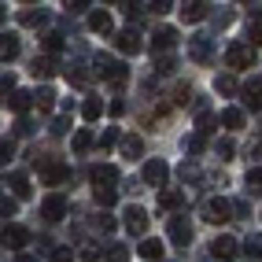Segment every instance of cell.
Returning <instances> with one entry per match:
<instances>
[{
  "mask_svg": "<svg viewBox=\"0 0 262 262\" xmlns=\"http://www.w3.org/2000/svg\"><path fill=\"white\" fill-rule=\"evenodd\" d=\"M93 71H96V78L111 81V85H122V81H126V67H122L115 56H107V52H96V59H93Z\"/></svg>",
  "mask_w": 262,
  "mask_h": 262,
  "instance_id": "obj_1",
  "label": "cell"
},
{
  "mask_svg": "<svg viewBox=\"0 0 262 262\" xmlns=\"http://www.w3.org/2000/svg\"><path fill=\"white\" fill-rule=\"evenodd\" d=\"M122 225H126L129 236H144L148 233V211H144V207H137V203H129L126 214H122Z\"/></svg>",
  "mask_w": 262,
  "mask_h": 262,
  "instance_id": "obj_2",
  "label": "cell"
},
{
  "mask_svg": "<svg viewBox=\"0 0 262 262\" xmlns=\"http://www.w3.org/2000/svg\"><path fill=\"white\" fill-rule=\"evenodd\" d=\"M225 63H229L233 71H248V67H255V48H248V45H229V48H225Z\"/></svg>",
  "mask_w": 262,
  "mask_h": 262,
  "instance_id": "obj_3",
  "label": "cell"
},
{
  "mask_svg": "<svg viewBox=\"0 0 262 262\" xmlns=\"http://www.w3.org/2000/svg\"><path fill=\"white\" fill-rule=\"evenodd\" d=\"M229 211H233V203L222 200V196H214V200L203 203V218L211 222V225H225V222H229Z\"/></svg>",
  "mask_w": 262,
  "mask_h": 262,
  "instance_id": "obj_4",
  "label": "cell"
},
{
  "mask_svg": "<svg viewBox=\"0 0 262 262\" xmlns=\"http://www.w3.org/2000/svg\"><path fill=\"white\" fill-rule=\"evenodd\" d=\"M166 233H170V240L178 244V248H188V244H192V222L185 214H173L170 225H166Z\"/></svg>",
  "mask_w": 262,
  "mask_h": 262,
  "instance_id": "obj_5",
  "label": "cell"
},
{
  "mask_svg": "<svg viewBox=\"0 0 262 262\" xmlns=\"http://www.w3.org/2000/svg\"><path fill=\"white\" fill-rule=\"evenodd\" d=\"M89 181H93V188H115V185H118V166L96 163V166L89 170Z\"/></svg>",
  "mask_w": 262,
  "mask_h": 262,
  "instance_id": "obj_6",
  "label": "cell"
},
{
  "mask_svg": "<svg viewBox=\"0 0 262 262\" xmlns=\"http://www.w3.org/2000/svg\"><path fill=\"white\" fill-rule=\"evenodd\" d=\"M67 178H71L67 163H59V159H41V181H45V185H63Z\"/></svg>",
  "mask_w": 262,
  "mask_h": 262,
  "instance_id": "obj_7",
  "label": "cell"
},
{
  "mask_svg": "<svg viewBox=\"0 0 262 262\" xmlns=\"http://www.w3.org/2000/svg\"><path fill=\"white\" fill-rule=\"evenodd\" d=\"M41 218H45V222H59V218H67V196H59V192L45 196V200H41Z\"/></svg>",
  "mask_w": 262,
  "mask_h": 262,
  "instance_id": "obj_8",
  "label": "cell"
},
{
  "mask_svg": "<svg viewBox=\"0 0 262 262\" xmlns=\"http://www.w3.org/2000/svg\"><path fill=\"white\" fill-rule=\"evenodd\" d=\"M115 48L122 52V56H137V52L144 48V41H141V33H137V30H118L115 33Z\"/></svg>",
  "mask_w": 262,
  "mask_h": 262,
  "instance_id": "obj_9",
  "label": "cell"
},
{
  "mask_svg": "<svg viewBox=\"0 0 262 262\" xmlns=\"http://www.w3.org/2000/svg\"><path fill=\"white\" fill-rule=\"evenodd\" d=\"M188 56L196 59V63H211V56H214V37H207V33L192 37V41H188Z\"/></svg>",
  "mask_w": 262,
  "mask_h": 262,
  "instance_id": "obj_10",
  "label": "cell"
},
{
  "mask_svg": "<svg viewBox=\"0 0 262 262\" xmlns=\"http://www.w3.org/2000/svg\"><path fill=\"white\" fill-rule=\"evenodd\" d=\"M4 244H8L11 251H23L26 244H30V229H26V225H19V222H8V225H4Z\"/></svg>",
  "mask_w": 262,
  "mask_h": 262,
  "instance_id": "obj_11",
  "label": "cell"
},
{
  "mask_svg": "<svg viewBox=\"0 0 262 262\" xmlns=\"http://www.w3.org/2000/svg\"><path fill=\"white\" fill-rule=\"evenodd\" d=\"M141 178H144L148 185H166L170 166H166L163 159H148V163H144V170H141Z\"/></svg>",
  "mask_w": 262,
  "mask_h": 262,
  "instance_id": "obj_12",
  "label": "cell"
},
{
  "mask_svg": "<svg viewBox=\"0 0 262 262\" xmlns=\"http://www.w3.org/2000/svg\"><path fill=\"white\" fill-rule=\"evenodd\" d=\"M211 255H214L218 262H229V258L240 255V248H236V240H233V236H218V240L211 244Z\"/></svg>",
  "mask_w": 262,
  "mask_h": 262,
  "instance_id": "obj_13",
  "label": "cell"
},
{
  "mask_svg": "<svg viewBox=\"0 0 262 262\" xmlns=\"http://www.w3.org/2000/svg\"><path fill=\"white\" fill-rule=\"evenodd\" d=\"M173 45H178V30H173V26H159L151 33V52H166Z\"/></svg>",
  "mask_w": 262,
  "mask_h": 262,
  "instance_id": "obj_14",
  "label": "cell"
},
{
  "mask_svg": "<svg viewBox=\"0 0 262 262\" xmlns=\"http://www.w3.org/2000/svg\"><path fill=\"white\" fill-rule=\"evenodd\" d=\"M218 122H222V126L229 129V133H236V129H244V126H248V115H244L240 107H233V103H229V107H225V111L218 115Z\"/></svg>",
  "mask_w": 262,
  "mask_h": 262,
  "instance_id": "obj_15",
  "label": "cell"
},
{
  "mask_svg": "<svg viewBox=\"0 0 262 262\" xmlns=\"http://www.w3.org/2000/svg\"><path fill=\"white\" fill-rule=\"evenodd\" d=\"M33 103H37V93H23V89H19V93H11V96H8V107L19 115V118H26V111L33 107Z\"/></svg>",
  "mask_w": 262,
  "mask_h": 262,
  "instance_id": "obj_16",
  "label": "cell"
},
{
  "mask_svg": "<svg viewBox=\"0 0 262 262\" xmlns=\"http://www.w3.org/2000/svg\"><path fill=\"white\" fill-rule=\"evenodd\" d=\"M122 155H126V159H141V155H144L141 133H122Z\"/></svg>",
  "mask_w": 262,
  "mask_h": 262,
  "instance_id": "obj_17",
  "label": "cell"
},
{
  "mask_svg": "<svg viewBox=\"0 0 262 262\" xmlns=\"http://www.w3.org/2000/svg\"><path fill=\"white\" fill-rule=\"evenodd\" d=\"M248 45H262V8L248 11Z\"/></svg>",
  "mask_w": 262,
  "mask_h": 262,
  "instance_id": "obj_18",
  "label": "cell"
},
{
  "mask_svg": "<svg viewBox=\"0 0 262 262\" xmlns=\"http://www.w3.org/2000/svg\"><path fill=\"white\" fill-rule=\"evenodd\" d=\"M89 30H93V33H103V37H107V33L115 30V23H111V15L103 11V8H96V11L89 15Z\"/></svg>",
  "mask_w": 262,
  "mask_h": 262,
  "instance_id": "obj_19",
  "label": "cell"
},
{
  "mask_svg": "<svg viewBox=\"0 0 262 262\" xmlns=\"http://www.w3.org/2000/svg\"><path fill=\"white\" fill-rule=\"evenodd\" d=\"M8 185H11V192H15V200H26L30 196V178L23 170H11L8 173Z\"/></svg>",
  "mask_w": 262,
  "mask_h": 262,
  "instance_id": "obj_20",
  "label": "cell"
},
{
  "mask_svg": "<svg viewBox=\"0 0 262 262\" xmlns=\"http://www.w3.org/2000/svg\"><path fill=\"white\" fill-rule=\"evenodd\" d=\"M181 19H185V23H203V19H207V4H203V0L185 4V8H181Z\"/></svg>",
  "mask_w": 262,
  "mask_h": 262,
  "instance_id": "obj_21",
  "label": "cell"
},
{
  "mask_svg": "<svg viewBox=\"0 0 262 262\" xmlns=\"http://www.w3.org/2000/svg\"><path fill=\"white\" fill-rule=\"evenodd\" d=\"M244 103H248L251 111H262V81L244 85Z\"/></svg>",
  "mask_w": 262,
  "mask_h": 262,
  "instance_id": "obj_22",
  "label": "cell"
},
{
  "mask_svg": "<svg viewBox=\"0 0 262 262\" xmlns=\"http://www.w3.org/2000/svg\"><path fill=\"white\" fill-rule=\"evenodd\" d=\"M181 203H185V196H181L178 188H163L159 192V207H163V211H178Z\"/></svg>",
  "mask_w": 262,
  "mask_h": 262,
  "instance_id": "obj_23",
  "label": "cell"
},
{
  "mask_svg": "<svg viewBox=\"0 0 262 262\" xmlns=\"http://www.w3.org/2000/svg\"><path fill=\"white\" fill-rule=\"evenodd\" d=\"M67 81H71V85H78V89H85V85H89L93 81V71H85V67H67Z\"/></svg>",
  "mask_w": 262,
  "mask_h": 262,
  "instance_id": "obj_24",
  "label": "cell"
},
{
  "mask_svg": "<svg viewBox=\"0 0 262 262\" xmlns=\"http://www.w3.org/2000/svg\"><path fill=\"white\" fill-rule=\"evenodd\" d=\"M100 115H103V100H100V96H89V100L81 103V118H85V122H96Z\"/></svg>",
  "mask_w": 262,
  "mask_h": 262,
  "instance_id": "obj_25",
  "label": "cell"
},
{
  "mask_svg": "<svg viewBox=\"0 0 262 262\" xmlns=\"http://www.w3.org/2000/svg\"><path fill=\"white\" fill-rule=\"evenodd\" d=\"M15 56H19V37H15V33H4V41H0V59L11 63Z\"/></svg>",
  "mask_w": 262,
  "mask_h": 262,
  "instance_id": "obj_26",
  "label": "cell"
},
{
  "mask_svg": "<svg viewBox=\"0 0 262 262\" xmlns=\"http://www.w3.org/2000/svg\"><path fill=\"white\" fill-rule=\"evenodd\" d=\"M30 74H33V78H56V63H52L48 56H41V59H33Z\"/></svg>",
  "mask_w": 262,
  "mask_h": 262,
  "instance_id": "obj_27",
  "label": "cell"
},
{
  "mask_svg": "<svg viewBox=\"0 0 262 262\" xmlns=\"http://www.w3.org/2000/svg\"><path fill=\"white\" fill-rule=\"evenodd\" d=\"M137 251H141L144 262H159V258H163V244H159V240H144Z\"/></svg>",
  "mask_w": 262,
  "mask_h": 262,
  "instance_id": "obj_28",
  "label": "cell"
},
{
  "mask_svg": "<svg viewBox=\"0 0 262 262\" xmlns=\"http://www.w3.org/2000/svg\"><path fill=\"white\" fill-rule=\"evenodd\" d=\"M71 148H74V155H85V151L93 148V129H78L74 141H71Z\"/></svg>",
  "mask_w": 262,
  "mask_h": 262,
  "instance_id": "obj_29",
  "label": "cell"
},
{
  "mask_svg": "<svg viewBox=\"0 0 262 262\" xmlns=\"http://www.w3.org/2000/svg\"><path fill=\"white\" fill-rule=\"evenodd\" d=\"M214 89H218L222 96H236V93H240V89H236V78H233V74H218V78H214Z\"/></svg>",
  "mask_w": 262,
  "mask_h": 262,
  "instance_id": "obj_30",
  "label": "cell"
},
{
  "mask_svg": "<svg viewBox=\"0 0 262 262\" xmlns=\"http://www.w3.org/2000/svg\"><path fill=\"white\" fill-rule=\"evenodd\" d=\"M93 200L100 207H115L118 203V188H93Z\"/></svg>",
  "mask_w": 262,
  "mask_h": 262,
  "instance_id": "obj_31",
  "label": "cell"
},
{
  "mask_svg": "<svg viewBox=\"0 0 262 262\" xmlns=\"http://www.w3.org/2000/svg\"><path fill=\"white\" fill-rule=\"evenodd\" d=\"M244 255H248V258H262V236L258 233L244 240Z\"/></svg>",
  "mask_w": 262,
  "mask_h": 262,
  "instance_id": "obj_32",
  "label": "cell"
},
{
  "mask_svg": "<svg viewBox=\"0 0 262 262\" xmlns=\"http://www.w3.org/2000/svg\"><path fill=\"white\" fill-rule=\"evenodd\" d=\"M45 52H48V56H59V52H63V37H59V33H45Z\"/></svg>",
  "mask_w": 262,
  "mask_h": 262,
  "instance_id": "obj_33",
  "label": "cell"
},
{
  "mask_svg": "<svg viewBox=\"0 0 262 262\" xmlns=\"http://www.w3.org/2000/svg\"><path fill=\"white\" fill-rule=\"evenodd\" d=\"M45 19H48V15H45L41 8H37V11H19V23H23V26H37V23H45Z\"/></svg>",
  "mask_w": 262,
  "mask_h": 262,
  "instance_id": "obj_34",
  "label": "cell"
},
{
  "mask_svg": "<svg viewBox=\"0 0 262 262\" xmlns=\"http://www.w3.org/2000/svg\"><path fill=\"white\" fill-rule=\"evenodd\" d=\"M185 148H188L192 155H200V151L207 148V137H203V133H192V137H185Z\"/></svg>",
  "mask_w": 262,
  "mask_h": 262,
  "instance_id": "obj_35",
  "label": "cell"
},
{
  "mask_svg": "<svg viewBox=\"0 0 262 262\" xmlns=\"http://www.w3.org/2000/svg\"><path fill=\"white\" fill-rule=\"evenodd\" d=\"M211 129H214V115H211V111H200V118H196V133L207 137Z\"/></svg>",
  "mask_w": 262,
  "mask_h": 262,
  "instance_id": "obj_36",
  "label": "cell"
},
{
  "mask_svg": "<svg viewBox=\"0 0 262 262\" xmlns=\"http://www.w3.org/2000/svg\"><path fill=\"white\" fill-rule=\"evenodd\" d=\"M111 144H122V133H118V129H115V126H111V129H107V133H103V137H100V144H96V148H100V151H107V148H111Z\"/></svg>",
  "mask_w": 262,
  "mask_h": 262,
  "instance_id": "obj_37",
  "label": "cell"
},
{
  "mask_svg": "<svg viewBox=\"0 0 262 262\" xmlns=\"http://www.w3.org/2000/svg\"><path fill=\"white\" fill-rule=\"evenodd\" d=\"M173 67H178L173 56H159V59H155V74H173Z\"/></svg>",
  "mask_w": 262,
  "mask_h": 262,
  "instance_id": "obj_38",
  "label": "cell"
},
{
  "mask_svg": "<svg viewBox=\"0 0 262 262\" xmlns=\"http://www.w3.org/2000/svg\"><path fill=\"white\" fill-rule=\"evenodd\" d=\"M37 107H41V111H52V107H56V93H52V89H41V93H37Z\"/></svg>",
  "mask_w": 262,
  "mask_h": 262,
  "instance_id": "obj_39",
  "label": "cell"
},
{
  "mask_svg": "<svg viewBox=\"0 0 262 262\" xmlns=\"http://www.w3.org/2000/svg\"><path fill=\"white\" fill-rule=\"evenodd\" d=\"M107 262H129V248L126 244H115V248L107 251Z\"/></svg>",
  "mask_w": 262,
  "mask_h": 262,
  "instance_id": "obj_40",
  "label": "cell"
},
{
  "mask_svg": "<svg viewBox=\"0 0 262 262\" xmlns=\"http://www.w3.org/2000/svg\"><path fill=\"white\" fill-rule=\"evenodd\" d=\"M244 185H248L251 192H262V166H255V170L248 173V178H244Z\"/></svg>",
  "mask_w": 262,
  "mask_h": 262,
  "instance_id": "obj_41",
  "label": "cell"
},
{
  "mask_svg": "<svg viewBox=\"0 0 262 262\" xmlns=\"http://www.w3.org/2000/svg\"><path fill=\"white\" fill-rule=\"evenodd\" d=\"M214 148H218V155H222V159H233V155H236V144L229 141V137H222V141H218Z\"/></svg>",
  "mask_w": 262,
  "mask_h": 262,
  "instance_id": "obj_42",
  "label": "cell"
},
{
  "mask_svg": "<svg viewBox=\"0 0 262 262\" xmlns=\"http://www.w3.org/2000/svg\"><path fill=\"white\" fill-rule=\"evenodd\" d=\"M67 126H71V115L56 118V122H52V137H63V133H67Z\"/></svg>",
  "mask_w": 262,
  "mask_h": 262,
  "instance_id": "obj_43",
  "label": "cell"
},
{
  "mask_svg": "<svg viewBox=\"0 0 262 262\" xmlns=\"http://www.w3.org/2000/svg\"><path fill=\"white\" fill-rule=\"evenodd\" d=\"M0 214H4V218H15V214H19V203L4 196V203H0Z\"/></svg>",
  "mask_w": 262,
  "mask_h": 262,
  "instance_id": "obj_44",
  "label": "cell"
},
{
  "mask_svg": "<svg viewBox=\"0 0 262 262\" xmlns=\"http://www.w3.org/2000/svg\"><path fill=\"white\" fill-rule=\"evenodd\" d=\"M181 181H200V170L192 163H181Z\"/></svg>",
  "mask_w": 262,
  "mask_h": 262,
  "instance_id": "obj_45",
  "label": "cell"
},
{
  "mask_svg": "<svg viewBox=\"0 0 262 262\" xmlns=\"http://www.w3.org/2000/svg\"><path fill=\"white\" fill-rule=\"evenodd\" d=\"M52 262H74V251L71 248H56L52 251Z\"/></svg>",
  "mask_w": 262,
  "mask_h": 262,
  "instance_id": "obj_46",
  "label": "cell"
},
{
  "mask_svg": "<svg viewBox=\"0 0 262 262\" xmlns=\"http://www.w3.org/2000/svg\"><path fill=\"white\" fill-rule=\"evenodd\" d=\"M148 8H151V15H166L173 4H170V0H155V4H148Z\"/></svg>",
  "mask_w": 262,
  "mask_h": 262,
  "instance_id": "obj_47",
  "label": "cell"
},
{
  "mask_svg": "<svg viewBox=\"0 0 262 262\" xmlns=\"http://www.w3.org/2000/svg\"><path fill=\"white\" fill-rule=\"evenodd\" d=\"M0 155H4V163L15 155V141H11V137H4V144H0Z\"/></svg>",
  "mask_w": 262,
  "mask_h": 262,
  "instance_id": "obj_48",
  "label": "cell"
},
{
  "mask_svg": "<svg viewBox=\"0 0 262 262\" xmlns=\"http://www.w3.org/2000/svg\"><path fill=\"white\" fill-rule=\"evenodd\" d=\"M107 111H111V115H115V118H118V115H122V111H126V103H122V100H111V107H107Z\"/></svg>",
  "mask_w": 262,
  "mask_h": 262,
  "instance_id": "obj_49",
  "label": "cell"
},
{
  "mask_svg": "<svg viewBox=\"0 0 262 262\" xmlns=\"http://www.w3.org/2000/svg\"><path fill=\"white\" fill-rule=\"evenodd\" d=\"M188 93H192L188 85H178V96H173V100H178V103H185V100H188Z\"/></svg>",
  "mask_w": 262,
  "mask_h": 262,
  "instance_id": "obj_50",
  "label": "cell"
},
{
  "mask_svg": "<svg viewBox=\"0 0 262 262\" xmlns=\"http://www.w3.org/2000/svg\"><path fill=\"white\" fill-rule=\"evenodd\" d=\"M19 133H23V137L33 133V122H30V118H19Z\"/></svg>",
  "mask_w": 262,
  "mask_h": 262,
  "instance_id": "obj_51",
  "label": "cell"
},
{
  "mask_svg": "<svg viewBox=\"0 0 262 262\" xmlns=\"http://www.w3.org/2000/svg\"><path fill=\"white\" fill-rule=\"evenodd\" d=\"M96 255H100L96 248H81V258H85V262H96Z\"/></svg>",
  "mask_w": 262,
  "mask_h": 262,
  "instance_id": "obj_52",
  "label": "cell"
},
{
  "mask_svg": "<svg viewBox=\"0 0 262 262\" xmlns=\"http://www.w3.org/2000/svg\"><path fill=\"white\" fill-rule=\"evenodd\" d=\"M89 4H85V0H71V4H67V11H85Z\"/></svg>",
  "mask_w": 262,
  "mask_h": 262,
  "instance_id": "obj_53",
  "label": "cell"
}]
</instances>
